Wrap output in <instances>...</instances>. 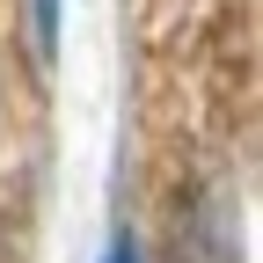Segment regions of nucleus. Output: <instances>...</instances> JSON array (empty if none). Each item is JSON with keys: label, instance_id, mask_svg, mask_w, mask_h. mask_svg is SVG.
<instances>
[{"label": "nucleus", "instance_id": "nucleus-1", "mask_svg": "<svg viewBox=\"0 0 263 263\" xmlns=\"http://www.w3.org/2000/svg\"><path fill=\"white\" fill-rule=\"evenodd\" d=\"M22 29L37 66H59V37H66V0H22Z\"/></svg>", "mask_w": 263, "mask_h": 263}, {"label": "nucleus", "instance_id": "nucleus-2", "mask_svg": "<svg viewBox=\"0 0 263 263\" xmlns=\"http://www.w3.org/2000/svg\"><path fill=\"white\" fill-rule=\"evenodd\" d=\"M95 263H154V249H146V234H139L132 219H117V227H110V241H103V256H95Z\"/></svg>", "mask_w": 263, "mask_h": 263}]
</instances>
